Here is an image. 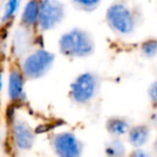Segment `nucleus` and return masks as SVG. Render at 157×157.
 <instances>
[{
	"mask_svg": "<svg viewBox=\"0 0 157 157\" xmlns=\"http://www.w3.org/2000/svg\"><path fill=\"white\" fill-rule=\"evenodd\" d=\"M58 50L66 58H87L94 53L95 42L91 34L87 30L73 28L59 38Z\"/></svg>",
	"mask_w": 157,
	"mask_h": 157,
	"instance_id": "nucleus-1",
	"label": "nucleus"
},
{
	"mask_svg": "<svg viewBox=\"0 0 157 157\" xmlns=\"http://www.w3.org/2000/svg\"><path fill=\"white\" fill-rule=\"evenodd\" d=\"M55 60L56 56L54 53L46 50L44 46H36L19 59L18 63L28 82L44 78L52 70Z\"/></svg>",
	"mask_w": 157,
	"mask_h": 157,
	"instance_id": "nucleus-2",
	"label": "nucleus"
},
{
	"mask_svg": "<svg viewBox=\"0 0 157 157\" xmlns=\"http://www.w3.org/2000/svg\"><path fill=\"white\" fill-rule=\"evenodd\" d=\"M99 89V78L91 71L78 74L70 85L68 98L77 105H86L95 98Z\"/></svg>",
	"mask_w": 157,
	"mask_h": 157,
	"instance_id": "nucleus-3",
	"label": "nucleus"
},
{
	"mask_svg": "<svg viewBox=\"0 0 157 157\" xmlns=\"http://www.w3.org/2000/svg\"><path fill=\"white\" fill-rule=\"evenodd\" d=\"M107 24L116 34L127 36L136 28V15L124 1H114L106 11Z\"/></svg>",
	"mask_w": 157,
	"mask_h": 157,
	"instance_id": "nucleus-4",
	"label": "nucleus"
},
{
	"mask_svg": "<svg viewBox=\"0 0 157 157\" xmlns=\"http://www.w3.org/2000/svg\"><path fill=\"white\" fill-rule=\"evenodd\" d=\"M65 17V6L61 0H40L39 19L36 25L37 34L54 30Z\"/></svg>",
	"mask_w": 157,
	"mask_h": 157,
	"instance_id": "nucleus-5",
	"label": "nucleus"
},
{
	"mask_svg": "<svg viewBox=\"0 0 157 157\" xmlns=\"http://www.w3.org/2000/svg\"><path fill=\"white\" fill-rule=\"evenodd\" d=\"M26 83L27 80L21 72L18 60L13 59V61L9 66L8 76H6V93L9 100L12 105H21L26 102L27 100Z\"/></svg>",
	"mask_w": 157,
	"mask_h": 157,
	"instance_id": "nucleus-6",
	"label": "nucleus"
},
{
	"mask_svg": "<svg viewBox=\"0 0 157 157\" xmlns=\"http://www.w3.org/2000/svg\"><path fill=\"white\" fill-rule=\"evenodd\" d=\"M50 145L57 157H81L83 144L72 131L56 132L50 137Z\"/></svg>",
	"mask_w": 157,
	"mask_h": 157,
	"instance_id": "nucleus-7",
	"label": "nucleus"
},
{
	"mask_svg": "<svg viewBox=\"0 0 157 157\" xmlns=\"http://www.w3.org/2000/svg\"><path fill=\"white\" fill-rule=\"evenodd\" d=\"M12 141L15 149L19 152H27L35 143V132L28 122L23 118H15L12 122Z\"/></svg>",
	"mask_w": 157,
	"mask_h": 157,
	"instance_id": "nucleus-8",
	"label": "nucleus"
},
{
	"mask_svg": "<svg viewBox=\"0 0 157 157\" xmlns=\"http://www.w3.org/2000/svg\"><path fill=\"white\" fill-rule=\"evenodd\" d=\"M34 37V31L27 30L18 26V29L15 32L14 38H13V52L16 54V57L14 59L19 60L27 53H29L34 48H36L35 43H33V42H35Z\"/></svg>",
	"mask_w": 157,
	"mask_h": 157,
	"instance_id": "nucleus-9",
	"label": "nucleus"
},
{
	"mask_svg": "<svg viewBox=\"0 0 157 157\" xmlns=\"http://www.w3.org/2000/svg\"><path fill=\"white\" fill-rule=\"evenodd\" d=\"M40 0H27L19 15V27L36 32Z\"/></svg>",
	"mask_w": 157,
	"mask_h": 157,
	"instance_id": "nucleus-10",
	"label": "nucleus"
},
{
	"mask_svg": "<svg viewBox=\"0 0 157 157\" xmlns=\"http://www.w3.org/2000/svg\"><path fill=\"white\" fill-rule=\"evenodd\" d=\"M126 134H127L128 143L135 149H139L149 141L151 134V126L145 123L136 124L130 126Z\"/></svg>",
	"mask_w": 157,
	"mask_h": 157,
	"instance_id": "nucleus-11",
	"label": "nucleus"
},
{
	"mask_svg": "<svg viewBox=\"0 0 157 157\" xmlns=\"http://www.w3.org/2000/svg\"><path fill=\"white\" fill-rule=\"evenodd\" d=\"M129 119L125 116L113 115L107 118L105 123V128L112 138H120L128 132L130 128Z\"/></svg>",
	"mask_w": 157,
	"mask_h": 157,
	"instance_id": "nucleus-12",
	"label": "nucleus"
},
{
	"mask_svg": "<svg viewBox=\"0 0 157 157\" xmlns=\"http://www.w3.org/2000/svg\"><path fill=\"white\" fill-rule=\"evenodd\" d=\"M105 157H126L125 145L120 138H112L105 144Z\"/></svg>",
	"mask_w": 157,
	"mask_h": 157,
	"instance_id": "nucleus-13",
	"label": "nucleus"
},
{
	"mask_svg": "<svg viewBox=\"0 0 157 157\" xmlns=\"http://www.w3.org/2000/svg\"><path fill=\"white\" fill-rule=\"evenodd\" d=\"M21 1L23 0H8L6 1V3L4 4L3 13H2L1 17V23L3 25L10 23V22H12L13 19H15L21 6Z\"/></svg>",
	"mask_w": 157,
	"mask_h": 157,
	"instance_id": "nucleus-14",
	"label": "nucleus"
},
{
	"mask_svg": "<svg viewBox=\"0 0 157 157\" xmlns=\"http://www.w3.org/2000/svg\"><path fill=\"white\" fill-rule=\"evenodd\" d=\"M141 54L147 58H154L157 55V38L150 37L140 43Z\"/></svg>",
	"mask_w": 157,
	"mask_h": 157,
	"instance_id": "nucleus-15",
	"label": "nucleus"
},
{
	"mask_svg": "<svg viewBox=\"0 0 157 157\" xmlns=\"http://www.w3.org/2000/svg\"><path fill=\"white\" fill-rule=\"evenodd\" d=\"M101 0H72V3L77 10L91 12L101 4Z\"/></svg>",
	"mask_w": 157,
	"mask_h": 157,
	"instance_id": "nucleus-16",
	"label": "nucleus"
},
{
	"mask_svg": "<svg viewBox=\"0 0 157 157\" xmlns=\"http://www.w3.org/2000/svg\"><path fill=\"white\" fill-rule=\"evenodd\" d=\"M147 94H149L150 102H151L152 109H157V80L154 81L153 83L150 85L149 89H147Z\"/></svg>",
	"mask_w": 157,
	"mask_h": 157,
	"instance_id": "nucleus-17",
	"label": "nucleus"
},
{
	"mask_svg": "<svg viewBox=\"0 0 157 157\" xmlns=\"http://www.w3.org/2000/svg\"><path fill=\"white\" fill-rule=\"evenodd\" d=\"M126 157H151L147 152H145L142 149H134L132 152L128 153V155H126Z\"/></svg>",
	"mask_w": 157,
	"mask_h": 157,
	"instance_id": "nucleus-18",
	"label": "nucleus"
},
{
	"mask_svg": "<svg viewBox=\"0 0 157 157\" xmlns=\"http://www.w3.org/2000/svg\"><path fill=\"white\" fill-rule=\"evenodd\" d=\"M149 122H150V125L157 130V109L153 110V112L150 114Z\"/></svg>",
	"mask_w": 157,
	"mask_h": 157,
	"instance_id": "nucleus-19",
	"label": "nucleus"
},
{
	"mask_svg": "<svg viewBox=\"0 0 157 157\" xmlns=\"http://www.w3.org/2000/svg\"><path fill=\"white\" fill-rule=\"evenodd\" d=\"M152 149H153V152H154V154L157 156V137H156V139L154 140V142H153V145H152Z\"/></svg>",
	"mask_w": 157,
	"mask_h": 157,
	"instance_id": "nucleus-20",
	"label": "nucleus"
},
{
	"mask_svg": "<svg viewBox=\"0 0 157 157\" xmlns=\"http://www.w3.org/2000/svg\"><path fill=\"white\" fill-rule=\"evenodd\" d=\"M3 73H2L1 71H0V92L2 90V88H3Z\"/></svg>",
	"mask_w": 157,
	"mask_h": 157,
	"instance_id": "nucleus-21",
	"label": "nucleus"
}]
</instances>
